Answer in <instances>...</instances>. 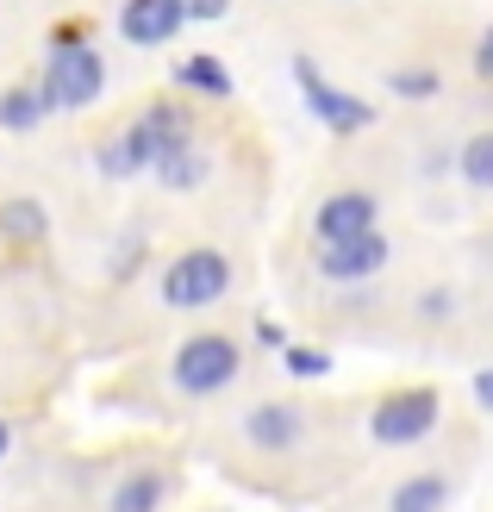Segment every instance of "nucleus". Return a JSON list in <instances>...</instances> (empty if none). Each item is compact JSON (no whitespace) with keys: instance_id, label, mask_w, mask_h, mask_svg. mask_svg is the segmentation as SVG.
<instances>
[{"instance_id":"nucleus-1","label":"nucleus","mask_w":493,"mask_h":512,"mask_svg":"<svg viewBox=\"0 0 493 512\" xmlns=\"http://www.w3.org/2000/svg\"><path fill=\"white\" fill-rule=\"evenodd\" d=\"M231 281H238V269H231V256L219 244H188L163 263L157 300L169 313H206V306H219L231 294Z\"/></svg>"},{"instance_id":"nucleus-2","label":"nucleus","mask_w":493,"mask_h":512,"mask_svg":"<svg viewBox=\"0 0 493 512\" xmlns=\"http://www.w3.org/2000/svg\"><path fill=\"white\" fill-rule=\"evenodd\" d=\"M238 375H244V344L231 338V331H194V338H181L175 356H169V381H175V394H188V400H213Z\"/></svg>"},{"instance_id":"nucleus-3","label":"nucleus","mask_w":493,"mask_h":512,"mask_svg":"<svg viewBox=\"0 0 493 512\" xmlns=\"http://www.w3.org/2000/svg\"><path fill=\"white\" fill-rule=\"evenodd\" d=\"M38 69H44L50 94H57V113H88V107L107 100V50H100V38H88V44H50Z\"/></svg>"},{"instance_id":"nucleus-4","label":"nucleus","mask_w":493,"mask_h":512,"mask_svg":"<svg viewBox=\"0 0 493 512\" xmlns=\"http://www.w3.org/2000/svg\"><path fill=\"white\" fill-rule=\"evenodd\" d=\"M437 419H444V394L419 381V388H394V394H381V400H375V413H369V438L387 444V450H406V444L431 438Z\"/></svg>"},{"instance_id":"nucleus-5","label":"nucleus","mask_w":493,"mask_h":512,"mask_svg":"<svg viewBox=\"0 0 493 512\" xmlns=\"http://www.w3.org/2000/svg\"><path fill=\"white\" fill-rule=\"evenodd\" d=\"M313 269L337 288H369L375 275L394 269V238L381 232H362V238H337V244H313Z\"/></svg>"},{"instance_id":"nucleus-6","label":"nucleus","mask_w":493,"mask_h":512,"mask_svg":"<svg viewBox=\"0 0 493 512\" xmlns=\"http://www.w3.org/2000/svg\"><path fill=\"white\" fill-rule=\"evenodd\" d=\"M294 82H300L306 107H313V119L325 125L331 138H356V132H369V125H375V107H369V100H356V94L337 88L331 75H319L313 57H294Z\"/></svg>"},{"instance_id":"nucleus-7","label":"nucleus","mask_w":493,"mask_h":512,"mask_svg":"<svg viewBox=\"0 0 493 512\" xmlns=\"http://www.w3.org/2000/svg\"><path fill=\"white\" fill-rule=\"evenodd\" d=\"M381 225V200L369 188H331L319 200V213H313V238L319 244H337V238H362V232H375Z\"/></svg>"},{"instance_id":"nucleus-8","label":"nucleus","mask_w":493,"mask_h":512,"mask_svg":"<svg viewBox=\"0 0 493 512\" xmlns=\"http://www.w3.org/2000/svg\"><path fill=\"white\" fill-rule=\"evenodd\" d=\"M113 25H119V38L132 50H163V44H175L188 32V19H181L175 0H119Z\"/></svg>"},{"instance_id":"nucleus-9","label":"nucleus","mask_w":493,"mask_h":512,"mask_svg":"<svg viewBox=\"0 0 493 512\" xmlns=\"http://www.w3.org/2000/svg\"><path fill=\"white\" fill-rule=\"evenodd\" d=\"M44 119H57V94H50L44 69H32V75H19V82L0 88V132H7V138L38 132Z\"/></svg>"},{"instance_id":"nucleus-10","label":"nucleus","mask_w":493,"mask_h":512,"mask_svg":"<svg viewBox=\"0 0 493 512\" xmlns=\"http://www.w3.org/2000/svg\"><path fill=\"white\" fill-rule=\"evenodd\" d=\"M300 438H306V413H300L294 400H263V406H250V413H244V444L263 450V456L294 450Z\"/></svg>"},{"instance_id":"nucleus-11","label":"nucleus","mask_w":493,"mask_h":512,"mask_svg":"<svg viewBox=\"0 0 493 512\" xmlns=\"http://www.w3.org/2000/svg\"><path fill=\"white\" fill-rule=\"evenodd\" d=\"M0 244H7V250H44L50 244L44 200H32V194H7V200H0Z\"/></svg>"},{"instance_id":"nucleus-12","label":"nucleus","mask_w":493,"mask_h":512,"mask_svg":"<svg viewBox=\"0 0 493 512\" xmlns=\"http://www.w3.org/2000/svg\"><path fill=\"white\" fill-rule=\"evenodd\" d=\"M175 88L188 94V100H213V107L238 94V88H231V69H225L219 57H206V50H194V57L175 63Z\"/></svg>"},{"instance_id":"nucleus-13","label":"nucleus","mask_w":493,"mask_h":512,"mask_svg":"<svg viewBox=\"0 0 493 512\" xmlns=\"http://www.w3.org/2000/svg\"><path fill=\"white\" fill-rule=\"evenodd\" d=\"M456 175H462V188L493 194V125H481V132L456 144Z\"/></svg>"},{"instance_id":"nucleus-14","label":"nucleus","mask_w":493,"mask_h":512,"mask_svg":"<svg viewBox=\"0 0 493 512\" xmlns=\"http://www.w3.org/2000/svg\"><path fill=\"white\" fill-rule=\"evenodd\" d=\"M444 500H450L444 475H412V481H400V488L387 494V512H444Z\"/></svg>"},{"instance_id":"nucleus-15","label":"nucleus","mask_w":493,"mask_h":512,"mask_svg":"<svg viewBox=\"0 0 493 512\" xmlns=\"http://www.w3.org/2000/svg\"><path fill=\"white\" fill-rule=\"evenodd\" d=\"M387 94L437 100V94H444V69H437V63H394V69H387Z\"/></svg>"},{"instance_id":"nucleus-16","label":"nucleus","mask_w":493,"mask_h":512,"mask_svg":"<svg viewBox=\"0 0 493 512\" xmlns=\"http://www.w3.org/2000/svg\"><path fill=\"white\" fill-rule=\"evenodd\" d=\"M163 494H169V481H163V475H150V469H138V475H125V481H119V494H113L107 512H157Z\"/></svg>"},{"instance_id":"nucleus-17","label":"nucleus","mask_w":493,"mask_h":512,"mask_svg":"<svg viewBox=\"0 0 493 512\" xmlns=\"http://www.w3.org/2000/svg\"><path fill=\"white\" fill-rule=\"evenodd\" d=\"M281 363H288V375H300V381L331 375V356H325V350H300V344H288V350H281Z\"/></svg>"},{"instance_id":"nucleus-18","label":"nucleus","mask_w":493,"mask_h":512,"mask_svg":"<svg viewBox=\"0 0 493 512\" xmlns=\"http://www.w3.org/2000/svg\"><path fill=\"white\" fill-rule=\"evenodd\" d=\"M175 7H181L188 25H213V19H225L231 7H238V0H175Z\"/></svg>"},{"instance_id":"nucleus-19","label":"nucleus","mask_w":493,"mask_h":512,"mask_svg":"<svg viewBox=\"0 0 493 512\" xmlns=\"http://www.w3.org/2000/svg\"><path fill=\"white\" fill-rule=\"evenodd\" d=\"M450 313H456V294H450V288H425L419 319H450Z\"/></svg>"},{"instance_id":"nucleus-20","label":"nucleus","mask_w":493,"mask_h":512,"mask_svg":"<svg viewBox=\"0 0 493 512\" xmlns=\"http://www.w3.org/2000/svg\"><path fill=\"white\" fill-rule=\"evenodd\" d=\"M475 75H481V82H493V25H481V32H475Z\"/></svg>"},{"instance_id":"nucleus-21","label":"nucleus","mask_w":493,"mask_h":512,"mask_svg":"<svg viewBox=\"0 0 493 512\" xmlns=\"http://www.w3.org/2000/svg\"><path fill=\"white\" fill-rule=\"evenodd\" d=\"M256 338H263L269 350H288V331H281L275 319H256Z\"/></svg>"},{"instance_id":"nucleus-22","label":"nucleus","mask_w":493,"mask_h":512,"mask_svg":"<svg viewBox=\"0 0 493 512\" xmlns=\"http://www.w3.org/2000/svg\"><path fill=\"white\" fill-rule=\"evenodd\" d=\"M475 400H481L487 413H493V369H481V375H475Z\"/></svg>"},{"instance_id":"nucleus-23","label":"nucleus","mask_w":493,"mask_h":512,"mask_svg":"<svg viewBox=\"0 0 493 512\" xmlns=\"http://www.w3.org/2000/svg\"><path fill=\"white\" fill-rule=\"evenodd\" d=\"M325 7H344V13H356V7H375V0H325Z\"/></svg>"},{"instance_id":"nucleus-24","label":"nucleus","mask_w":493,"mask_h":512,"mask_svg":"<svg viewBox=\"0 0 493 512\" xmlns=\"http://www.w3.org/2000/svg\"><path fill=\"white\" fill-rule=\"evenodd\" d=\"M7 450H13V425H7V419H0V456H7Z\"/></svg>"}]
</instances>
